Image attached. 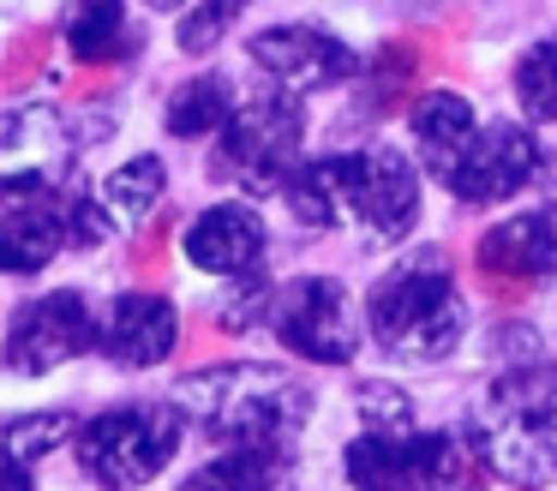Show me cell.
I'll return each mask as SVG.
<instances>
[{"mask_svg": "<svg viewBox=\"0 0 557 491\" xmlns=\"http://www.w3.org/2000/svg\"><path fill=\"white\" fill-rule=\"evenodd\" d=\"M306 383H294L276 366H210L181 383V419H193L205 438L228 443H276L300 431Z\"/></svg>", "mask_w": 557, "mask_h": 491, "instance_id": "obj_1", "label": "cell"}, {"mask_svg": "<svg viewBox=\"0 0 557 491\" xmlns=\"http://www.w3.org/2000/svg\"><path fill=\"white\" fill-rule=\"evenodd\" d=\"M372 335L389 359H408V366H432L468 330V306H461L456 282H449V263L437 251H413L401 258L384 282L372 287Z\"/></svg>", "mask_w": 557, "mask_h": 491, "instance_id": "obj_2", "label": "cell"}, {"mask_svg": "<svg viewBox=\"0 0 557 491\" xmlns=\"http://www.w3.org/2000/svg\"><path fill=\"white\" fill-rule=\"evenodd\" d=\"M480 438L504 479L545 486L557 474V366H509L480 402Z\"/></svg>", "mask_w": 557, "mask_h": 491, "instance_id": "obj_3", "label": "cell"}, {"mask_svg": "<svg viewBox=\"0 0 557 491\" xmlns=\"http://www.w3.org/2000/svg\"><path fill=\"white\" fill-rule=\"evenodd\" d=\"M181 450V414L174 407H109L78 431V467L109 491H133L157 479Z\"/></svg>", "mask_w": 557, "mask_h": 491, "instance_id": "obj_4", "label": "cell"}, {"mask_svg": "<svg viewBox=\"0 0 557 491\" xmlns=\"http://www.w3.org/2000/svg\"><path fill=\"white\" fill-rule=\"evenodd\" d=\"M300 102L294 96H258V102H240L222 126L216 144V180L240 192H282L288 174L300 168Z\"/></svg>", "mask_w": 557, "mask_h": 491, "instance_id": "obj_5", "label": "cell"}, {"mask_svg": "<svg viewBox=\"0 0 557 491\" xmlns=\"http://www.w3.org/2000/svg\"><path fill=\"white\" fill-rule=\"evenodd\" d=\"M342 222H354L372 246H396L420 222V180L401 150H354L342 156Z\"/></svg>", "mask_w": 557, "mask_h": 491, "instance_id": "obj_6", "label": "cell"}, {"mask_svg": "<svg viewBox=\"0 0 557 491\" xmlns=\"http://www.w3.org/2000/svg\"><path fill=\"white\" fill-rule=\"evenodd\" d=\"M270 323L288 342V354L312 359V366H348L354 342H360L348 287L330 282V275H300V282L276 287L270 294Z\"/></svg>", "mask_w": 557, "mask_h": 491, "instance_id": "obj_7", "label": "cell"}, {"mask_svg": "<svg viewBox=\"0 0 557 491\" xmlns=\"http://www.w3.org/2000/svg\"><path fill=\"white\" fill-rule=\"evenodd\" d=\"M85 347H97V311H90L85 287H61V294H42L30 306L13 311L7 323V366L25 371V378H42V371L78 359Z\"/></svg>", "mask_w": 557, "mask_h": 491, "instance_id": "obj_8", "label": "cell"}, {"mask_svg": "<svg viewBox=\"0 0 557 491\" xmlns=\"http://www.w3.org/2000/svg\"><path fill=\"white\" fill-rule=\"evenodd\" d=\"M252 66L282 96H300V90H330V84L354 78L360 54L342 36L318 30V24H270V30L252 36Z\"/></svg>", "mask_w": 557, "mask_h": 491, "instance_id": "obj_9", "label": "cell"}, {"mask_svg": "<svg viewBox=\"0 0 557 491\" xmlns=\"http://www.w3.org/2000/svg\"><path fill=\"white\" fill-rule=\"evenodd\" d=\"M533 174H540V144H533V132L516 126V120H497V126H485L468 138V150L449 168L444 186L456 192L461 204H504V198H516Z\"/></svg>", "mask_w": 557, "mask_h": 491, "instance_id": "obj_10", "label": "cell"}, {"mask_svg": "<svg viewBox=\"0 0 557 491\" xmlns=\"http://www.w3.org/2000/svg\"><path fill=\"white\" fill-rule=\"evenodd\" d=\"M66 162V126L49 102H25L0 114V192L37 198Z\"/></svg>", "mask_w": 557, "mask_h": 491, "instance_id": "obj_11", "label": "cell"}, {"mask_svg": "<svg viewBox=\"0 0 557 491\" xmlns=\"http://www.w3.org/2000/svg\"><path fill=\"white\" fill-rule=\"evenodd\" d=\"M181 342V318L162 294H121L109 306V318L97 323V347L114 359V366H162Z\"/></svg>", "mask_w": 557, "mask_h": 491, "instance_id": "obj_12", "label": "cell"}, {"mask_svg": "<svg viewBox=\"0 0 557 491\" xmlns=\"http://www.w3.org/2000/svg\"><path fill=\"white\" fill-rule=\"evenodd\" d=\"M181 251L205 275H246L264 258V222H258L252 204H210L181 234Z\"/></svg>", "mask_w": 557, "mask_h": 491, "instance_id": "obj_13", "label": "cell"}, {"mask_svg": "<svg viewBox=\"0 0 557 491\" xmlns=\"http://www.w3.org/2000/svg\"><path fill=\"white\" fill-rule=\"evenodd\" d=\"M420 462H425V431L413 426H372L342 455L354 491H420Z\"/></svg>", "mask_w": 557, "mask_h": 491, "instance_id": "obj_14", "label": "cell"}, {"mask_svg": "<svg viewBox=\"0 0 557 491\" xmlns=\"http://www.w3.org/2000/svg\"><path fill=\"white\" fill-rule=\"evenodd\" d=\"M480 270L504 282H545L557 270V228L545 210L509 216V222L480 234Z\"/></svg>", "mask_w": 557, "mask_h": 491, "instance_id": "obj_15", "label": "cell"}, {"mask_svg": "<svg viewBox=\"0 0 557 491\" xmlns=\"http://www.w3.org/2000/svg\"><path fill=\"white\" fill-rule=\"evenodd\" d=\"M66 246V210L37 198L13 204V210L0 216V275H30Z\"/></svg>", "mask_w": 557, "mask_h": 491, "instance_id": "obj_16", "label": "cell"}, {"mask_svg": "<svg viewBox=\"0 0 557 491\" xmlns=\"http://www.w3.org/2000/svg\"><path fill=\"white\" fill-rule=\"evenodd\" d=\"M408 126H413V144H420L432 180H449V168L461 162V150H468V138L480 132V120H473V102L461 90H425L420 102H413Z\"/></svg>", "mask_w": 557, "mask_h": 491, "instance_id": "obj_17", "label": "cell"}, {"mask_svg": "<svg viewBox=\"0 0 557 491\" xmlns=\"http://www.w3.org/2000/svg\"><path fill=\"white\" fill-rule=\"evenodd\" d=\"M294 467V443H228L216 462H205L181 491H276Z\"/></svg>", "mask_w": 557, "mask_h": 491, "instance_id": "obj_18", "label": "cell"}, {"mask_svg": "<svg viewBox=\"0 0 557 491\" xmlns=\"http://www.w3.org/2000/svg\"><path fill=\"white\" fill-rule=\"evenodd\" d=\"M492 455L480 431H425L420 491H485Z\"/></svg>", "mask_w": 557, "mask_h": 491, "instance_id": "obj_19", "label": "cell"}, {"mask_svg": "<svg viewBox=\"0 0 557 491\" xmlns=\"http://www.w3.org/2000/svg\"><path fill=\"white\" fill-rule=\"evenodd\" d=\"M61 36L78 60H121L126 0H61Z\"/></svg>", "mask_w": 557, "mask_h": 491, "instance_id": "obj_20", "label": "cell"}, {"mask_svg": "<svg viewBox=\"0 0 557 491\" xmlns=\"http://www.w3.org/2000/svg\"><path fill=\"white\" fill-rule=\"evenodd\" d=\"M162 186H169V174H162L157 156H133V162L114 168V174L102 180V192H90V198L102 204V216H109L114 234H121V228H138L150 210H157Z\"/></svg>", "mask_w": 557, "mask_h": 491, "instance_id": "obj_21", "label": "cell"}, {"mask_svg": "<svg viewBox=\"0 0 557 491\" xmlns=\"http://www.w3.org/2000/svg\"><path fill=\"white\" fill-rule=\"evenodd\" d=\"M234 108H240V102H234L228 78H216V72L186 78L181 90L169 96V132H174V138H210V132L228 126Z\"/></svg>", "mask_w": 557, "mask_h": 491, "instance_id": "obj_22", "label": "cell"}, {"mask_svg": "<svg viewBox=\"0 0 557 491\" xmlns=\"http://www.w3.org/2000/svg\"><path fill=\"white\" fill-rule=\"evenodd\" d=\"M516 102H521V114L528 120H557V30L552 36H540V42L521 54V66H516Z\"/></svg>", "mask_w": 557, "mask_h": 491, "instance_id": "obj_23", "label": "cell"}, {"mask_svg": "<svg viewBox=\"0 0 557 491\" xmlns=\"http://www.w3.org/2000/svg\"><path fill=\"white\" fill-rule=\"evenodd\" d=\"M240 12H246V0H198V7L181 12L174 42H181L186 54H210V48H216L234 24H240Z\"/></svg>", "mask_w": 557, "mask_h": 491, "instance_id": "obj_24", "label": "cell"}, {"mask_svg": "<svg viewBox=\"0 0 557 491\" xmlns=\"http://www.w3.org/2000/svg\"><path fill=\"white\" fill-rule=\"evenodd\" d=\"M66 431H73V419H66V414H30V419H13V426L0 431V443H7L18 462H37V455H49Z\"/></svg>", "mask_w": 557, "mask_h": 491, "instance_id": "obj_25", "label": "cell"}, {"mask_svg": "<svg viewBox=\"0 0 557 491\" xmlns=\"http://www.w3.org/2000/svg\"><path fill=\"white\" fill-rule=\"evenodd\" d=\"M264 306H270L264 287H246V299H228V306H222V330H246V323H258Z\"/></svg>", "mask_w": 557, "mask_h": 491, "instance_id": "obj_26", "label": "cell"}, {"mask_svg": "<svg viewBox=\"0 0 557 491\" xmlns=\"http://www.w3.org/2000/svg\"><path fill=\"white\" fill-rule=\"evenodd\" d=\"M0 491H30V462H18L7 443H0Z\"/></svg>", "mask_w": 557, "mask_h": 491, "instance_id": "obj_27", "label": "cell"}, {"mask_svg": "<svg viewBox=\"0 0 557 491\" xmlns=\"http://www.w3.org/2000/svg\"><path fill=\"white\" fill-rule=\"evenodd\" d=\"M545 198H552V210H557V162L545 168Z\"/></svg>", "mask_w": 557, "mask_h": 491, "instance_id": "obj_28", "label": "cell"}, {"mask_svg": "<svg viewBox=\"0 0 557 491\" xmlns=\"http://www.w3.org/2000/svg\"><path fill=\"white\" fill-rule=\"evenodd\" d=\"M150 7H186V0H150Z\"/></svg>", "mask_w": 557, "mask_h": 491, "instance_id": "obj_29", "label": "cell"}]
</instances>
